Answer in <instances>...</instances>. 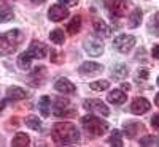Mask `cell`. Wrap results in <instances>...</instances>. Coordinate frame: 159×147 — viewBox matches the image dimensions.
<instances>
[{"label": "cell", "instance_id": "21", "mask_svg": "<svg viewBox=\"0 0 159 147\" xmlns=\"http://www.w3.org/2000/svg\"><path fill=\"white\" fill-rule=\"evenodd\" d=\"M80 29H81V16H73L72 18V21L69 22V25H67V32L70 33V35H76L78 32H80Z\"/></svg>", "mask_w": 159, "mask_h": 147}, {"label": "cell", "instance_id": "18", "mask_svg": "<svg viewBox=\"0 0 159 147\" xmlns=\"http://www.w3.org/2000/svg\"><path fill=\"white\" fill-rule=\"evenodd\" d=\"M49 108H51V98L48 95L42 97L38 101V109H40V114L42 117H48L49 116Z\"/></svg>", "mask_w": 159, "mask_h": 147}, {"label": "cell", "instance_id": "4", "mask_svg": "<svg viewBox=\"0 0 159 147\" xmlns=\"http://www.w3.org/2000/svg\"><path fill=\"white\" fill-rule=\"evenodd\" d=\"M103 6L107 8L111 18H123L127 15L126 0H103Z\"/></svg>", "mask_w": 159, "mask_h": 147}, {"label": "cell", "instance_id": "27", "mask_svg": "<svg viewBox=\"0 0 159 147\" xmlns=\"http://www.w3.org/2000/svg\"><path fill=\"white\" fill-rule=\"evenodd\" d=\"M110 87V82L108 81H94V82H91L89 84V89L91 90H94V92H102V90H107Z\"/></svg>", "mask_w": 159, "mask_h": 147}, {"label": "cell", "instance_id": "1", "mask_svg": "<svg viewBox=\"0 0 159 147\" xmlns=\"http://www.w3.org/2000/svg\"><path fill=\"white\" fill-rule=\"evenodd\" d=\"M52 139L59 145H70L80 141V131L70 122H57L52 125Z\"/></svg>", "mask_w": 159, "mask_h": 147}, {"label": "cell", "instance_id": "11", "mask_svg": "<svg viewBox=\"0 0 159 147\" xmlns=\"http://www.w3.org/2000/svg\"><path fill=\"white\" fill-rule=\"evenodd\" d=\"M67 16H69V10L65 8L64 5H61V3L52 5V6L48 10V18H49L51 21H54V22H61V21H64Z\"/></svg>", "mask_w": 159, "mask_h": 147}, {"label": "cell", "instance_id": "5", "mask_svg": "<svg viewBox=\"0 0 159 147\" xmlns=\"http://www.w3.org/2000/svg\"><path fill=\"white\" fill-rule=\"evenodd\" d=\"M113 46H115L119 52L127 54V52L135 46V36H134V35H127V33H121V35H118V36L115 38Z\"/></svg>", "mask_w": 159, "mask_h": 147}, {"label": "cell", "instance_id": "37", "mask_svg": "<svg viewBox=\"0 0 159 147\" xmlns=\"http://www.w3.org/2000/svg\"><path fill=\"white\" fill-rule=\"evenodd\" d=\"M157 86H159V78H157Z\"/></svg>", "mask_w": 159, "mask_h": 147}, {"label": "cell", "instance_id": "8", "mask_svg": "<svg viewBox=\"0 0 159 147\" xmlns=\"http://www.w3.org/2000/svg\"><path fill=\"white\" fill-rule=\"evenodd\" d=\"M103 71V66L97 62H83L81 66L78 68V73L81 76H99Z\"/></svg>", "mask_w": 159, "mask_h": 147}, {"label": "cell", "instance_id": "17", "mask_svg": "<svg viewBox=\"0 0 159 147\" xmlns=\"http://www.w3.org/2000/svg\"><path fill=\"white\" fill-rule=\"evenodd\" d=\"M142 10L140 8H134L132 10V13L127 16V25L130 29H135V27H139V25L142 24Z\"/></svg>", "mask_w": 159, "mask_h": 147}, {"label": "cell", "instance_id": "13", "mask_svg": "<svg viewBox=\"0 0 159 147\" xmlns=\"http://www.w3.org/2000/svg\"><path fill=\"white\" fill-rule=\"evenodd\" d=\"M92 29H94V33L100 38H107L111 35V29L107 22H103L102 19H94L92 22Z\"/></svg>", "mask_w": 159, "mask_h": 147}, {"label": "cell", "instance_id": "3", "mask_svg": "<svg viewBox=\"0 0 159 147\" xmlns=\"http://www.w3.org/2000/svg\"><path fill=\"white\" fill-rule=\"evenodd\" d=\"M81 125L83 128L86 130V135L89 138H99L102 136L105 131L108 130V124L105 120L99 119V117H94V116H84L81 119Z\"/></svg>", "mask_w": 159, "mask_h": 147}, {"label": "cell", "instance_id": "19", "mask_svg": "<svg viewBox=\"0 0 159 147\" xmlns=\"http://www.w3.org/2000/svg\"><path fill=\"white\" fill-rule=\"evenodd\" d=\"M15 18V11L8 5H0V24L2 22H8Z\"/></svg>", "mask_w": 159, "mask_h": 147}, {"label": "cell", "instance_id": "34", "mask_svg": "<svg viewBox=\"0 0 159 147\" xmlns=\"http://www.w3.org/2000/svg\"><path fill=\"white\" fill-rule=\"evenodd\" d=\"M30 2H34V3H43L45 0H30Z\"/></svg>", "mask_w": 159, "mask_h": 147}, {"label": "cell", "instance_id": "32", "mask_svg": "<svg viewBox=\"0 0 159 147\" xmlns=\"http://www.w3.org/2000/svg\"><path fill=\"white\" fill-rule=\"evenodd\" d=\"M151 125H153L154 128H157V130H159V114H156V116H153V117H151Z\"/></svg>", "mask_w": 159, "mask_h": 147}, {"label": "cell", "instance_id": "15", "mask_svg": "<svg viewBox=\"0 0 159 147\" xmlns=\"http://www.w3.org/2000/svg\"><path fill=\"white\" fill-rule=\"evenodd\" d=\"M7 97H8V100L19 101V100L27 98V92H25L24 89H21V87H18V86H13V87H8V90H7Z\"/></svg>", "mask_w": 159, "mask_h": 147}, {"label": "cell", "instance_id": "6", "mask_svg": "<svg viewBox=\"0 0 159 147\" xmlns=\"http://www.w3.org/2000/svg\"><path fill=\"white\" fill-rule=\"evenodd\" d=\"M83 108L86 111H89V112H97L102 117H108V114H110V109L107 108V104H105L102 100H97V98L84 100L83 101Z\"/></svg>", "mask_w": 159, "mask_h": 147}, {"label": "cell", "instance_id": "10", "mask_svg": "<svg viewBox=\"0 0 159 147\" xmlns=\"http://www.w3.org/2000/svg\"><path fill=\"white\" fill-rule=\"evenodd\" d=\"M83 48H84V51L88 52V54L92 56V57H99V56L103 54V43L99 41V40H91V38L84 40Z\"/></svg>", "mask_w": 159, "mask_h": 147}, {"label": "cell", "instance_id": "22", "mask_svg": "<svg viewBox=\"0 0 159 147\" xmlns=\"http://www.w3.org/2000/svg\"><path fill=\"white\" fill-rule=\"evenodd\" d=\"M111 74L116 78V79H124L127 74H129V70H127V66L124 65V63H118V65H115V68L111 70Z\"/></svg>", "mask_w": 159, "mask_h": 147}, {"label": "cell", "instance_id": "9", "mask_svg": "<svg viewBox=\"0 0 159 147\" xmlns=\"http://www.w3.org/2000/svg\"><path fill=\"white\" fill-rule=\"evenodd\" d=\"M151 108V104L147 98H143V97H137L132 100L130 103V112L132 114H135V116H142L145 112H148Z\"/></svg>", "mask_w": 159, "mask_h": 147}, {"label": "cell", "instance_id": "16", "mask_svg": "<svg viewBox=\"0 0 159 147\" xmlns=\"http://www.w3.org/2000/svg\"><path fill=\"white\" fill-rule=\"evenodd\" d=\"M107 100H108L110 103H113V104H123V103H126L127 95H126L121 89H115V90H111V92L108 93Z\"/></svg>", "mask_w": 159, "mask_h": 147}, {"label": "cell", "instance_id": "20", "mask_svg": "<svg viewBox=\"0 0 159 147\" xmlns=\"http://www.w3.org/2000/svg\"><path fill=\"white\" fill-rule=\"evenodd\" d=\"M29 144H30V138L25 135V133H18V135L13 138V141H11L13 147H25Z\"/></svg>", "mask_w": 159, "mask_h": 147}, {"label": "cell", "instance_id": "25", "mask_svg": "<svg viewBox=\"0 0 159 147\" xmlns=\"http://www.w3.org/2000/svg\"><path fill=\"white\" fill-rule=\"evenodd\" d=\"M30 63H32V59L25 54V52H22V54L18 57V66H19L21 70H29L30 66H32Z\"/></svg>", "mask_w": 159, "mask_h": 147}, {"label": "cell", "instance_id": "28", "mask_svg": "<svg viewBox=\"0 0 159 147\" xmlns=\"http://www.w3.org/2000/svg\"><path fill=\"white\" fill-rule=\"evenodd\" d=\"M140 145H159V138L156 136H145L139 141Z\"/></svg>", "mask_w": 159, "mask_h": 147}, {"label": "cell", "instance_id": "29", "mask_svg": "<svg viewBox=\"0 0 159 147\" xmlns=\"http://www.w3.org/2000/svg\"><path fill=\"white\" fill-rule=\"evenodd\" d=\"M151 32H154L156 35H159V11L156 13V15L153 16V19H151Z\"/></svg>", "mask_w": 159, "mask_h": 147}, {"label": "cell", "instance_id": "24", "mask_svg": "<svg viewBox=\"0 0 159 147\" xmlns=\"http://www.w3.org/2000/svg\"><path fill=\"white\" fill-rule=\"evenodd\" d=\"M49 40L54 44H64V41H65V35H64V30H61V29H54L51 33H49Z\"/></svg>", "mask_w": 159, "mask_h": 147}, {"label": "cell", "instance_id": "36", "mask_svg": "<svg viewBox=\"0 0 159 147\" xmlns=\"http://www.w3.org/2000/svg\"><path fill=\"white\" fill-rule=\"evenodd\" d=\"M123 89H126V90H129V89H130V86H129V84H123Z\"/></svg>", "mask_w": 159, "mask_h": 147}, {"label": "cell", "instance_id": "31", "mask_svg": "<svg viewBox=\"0 0 159 147\" xmlns=\"http://www.w3.org/2000/svg\"><path fill=\"white\" fill-rule=\"evenodd\" d=\"M59 3L67 5V6H75V5L78 3V0H59Z\"/></svg>", "mask_w": 159, "mask_h": 147}, {"label": "cell", "instance_id": "26", "mask_svg": "<svg viewBox=\"0 0 159 147\" xmlns=\"http://www.w3.org/2000/svg\"><path fill=\"white\" fill-rule=\"evenodd\" d=\"M110 145H118V147H123V138H121V131L119 130H115L111 133V136L108 138L107 141Z\"/></svg>", "mask_w": 159, "mask_h": 147}, {"label": "cell", "instance_id": "30", "mask_svg": "<svg viewBox=\"0 0 159 147\" xmlns=\"http://www.w3.org/2000/svg\"><path fill=\"white\" fill-rule=\"evenodd\" d=\"M137 78L139 79H148V70H145V68L139 70L137 71Z\"/></svg>", "mask_w": 159, "mask_h": 147}, {"label": "cell", "instance_id": "33", "mask_svg": "<svg viewBox=\"0 0 159 147\" xmlns=\"http://www.w3.org/2000/svg\"><path fill=\"white\" fill-rule=\"evenodd\" d=\"M151 56H153L154 59H157V60H159V44L153 46V49H151Z\"/></svg>", "mask_w": 159, "mask_h": 147}, {"label": "cell", "instance_id": "35", "mask_svg": "<svg viewBox=\"0 0 159 147\" xmlns=\"http://www.w3.org/2000/svg\"><path fill=\"white\" fill-rule=\"evenodd\" d=\"M154 103L159 106V93H157V95H156V100H154Z\"/></svg>", "mask_w": 159, "mask_h": 147}, {"label": "cell", "instance_id": "7", "mask_svg": "<svg viewBox=\"0 0 159 147\" xmlns=\"http://www.w3.org/2000/svg\"><path fill=\"white\" fill-rule=\"evenodd\" d=\"M25 54H27L32 60L34 59H40V60H42V59H45L49 54V48L45 43H42V41H32L29 49L25 51Z\"/></svg>", "mask_w": 159, "mask_h": 147}, {"label": "cell", "instance_id": "2", "mask_svg": "<svg viewBox=\"0 0 159 147\" xmlns=\"http://www.w3.org/2000/svg\"><path fill=\"white\" fill-rule=\"evenodd\" d=\"M24 40V33L19 29H13L10 32L0 33V56H8L16 52L19 44Z\"/></svg>", "mask_w": 159, "mask_h": 147}, {"label": "cell", "instance_id": "23", "mask_svg": "<svg viewBox=\"0 0 159 147\" xmlns=\"http://www.w3.org/2000/svg\"><path fill=\"white\" fill-rule=\"evenodd\" d=\"M24 122H25V125H27L30 130H35V131L42 130V122H40V119L37 116H27Z\"/></svg>", "mask_w": 159, "mask_h": 147}, {"label": "cell", "instance_id": "14", "mask_svg": "<svg viewBox=\"0 0 159 147\" xmlns=\"http://www.w3.org/2000/svg\"><path fill=\"white\" fill-rule=\"evenodd\" d=\"M142 130H145V127L140 122H126L124 124V135L127 138H135Z\"/></svg>", "mask_w": 159, "mask_h": 147}, {"label": "cell", "instance_id": "12", "mask_svg": "<svg viewBox=\"0 0 159 147\" xmlns=\"http://www.w3.org/2000/svg\"><path fill=\"white\" fill-rule=\"evenodd\" d=\"M54 89L59 92V93H67V95H70V93H75L76 92V87L72 81H69L67 78H61L56 81L54 84Z\"/></svg>", "mask_w": 159, "mask_h": 147}]
</instances>
